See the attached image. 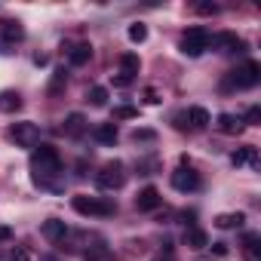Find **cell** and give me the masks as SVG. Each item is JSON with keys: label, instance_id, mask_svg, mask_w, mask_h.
Instances as JSON below:
<instances>
[{"label": "cell", "instance_id": "4", "mask_svg": "<svg viewBox=\"0 0 261 261\" xmlns=\"http://www.w3.org/2000/svg\"><path fill=\"white\" fill-rule=\"evenodd\" d=\"M95 185H98L101 191H120V188L126 185L123 163H120V160H111V163H105V166L98 169V175H95Z\"/></svg>", "mask_w": 261, "mask_h": 261}, {"label": "cell", "instance_id": "12", "mask_svg": "<svg viewBox=\"0 0 261 261\" xmlns=\"http://www.w3.org/2000/svg\"><path fill=\"white\" fill-rule=\"evenodd\" d=\"M40 233H43L49 243H62V240L68 237V224H65V221H59V218H49V221H43Z\"/></svg>", "mask_w": 261, "mask_h": 261}, {"label": "cell", "instance_id": "35", "mask_svg": "<svg viewBox=\"0 0 261 261\" xmlns=\"http://www.w3.org/2000/svg\"><path fill=\"white\" fill-rule=\"evenodd\" d=\"M40 261H62V258H56V255H46V258H40Z\"/></svg>", "mask_w": 261, "mask_h": 261}, {"label": "cell", "instance_id": "26", "mask_svg": "<svg viewBox=\"0 0 261 261\" xmlns=\"http://www.w3.org/2000/svg\"><path fill=\"white\" fill-rule=\"evenodd\" d=\"M68 83V74L65 71H56V77H53V86H49V92H59L62 86Z\"/></svg>", "mask_w": 261, "mask_h": 261}, {"label": "cell", "instance_id": "2", "mask_svg": "<svg viewBox=\"0 0 261 261\" xmlns=\"http://www.w3.org/2000/svg\"><path fill=\"white\" fill-rule=\"evenodd\" d=\"M71 206H74L77 215H86V218H105V215H114V203L105 200V197L77 194V197H71Z\"/></svg>", "mask_w": 261, "mask_h": 261}, {"label": "cell", "instance_id": "18", "mask_svg": "<svg viewBox=\"0 0 261 261\" xmlns=\"http://www.w3.org/2000/svg\"><path fill=\"white\" fill-rule=\"evenodd\" d=\"M22 108V98H19V92H0V111H4V114H16Z\"/></svg>", "mask_w": 261, "mask_h": 261}, {"label": "cell", "instance_id": "1", "mask_svg": "<svg viewBox=\"0 0 261 261\" xmlns=\"http://www.w3.org/2000/svg\"><path fill=\"white\" fill-rule=\"evenodd\" d=\"M31 172H34V181L49 188V178H56L62 172V157L53 145H40L34 154H31Z\"/></svg>", "mask_w": 261, "mask_h": 261}, {"label": "cell", "instance_id": "6", "mask_svg": "<svg viewBox=\"0 0 261 261\" xmlns=\"http://www.w3.org/2000/svg\"><path fill=\"white\" fill-rule=\"evenodd\" d=\"M10 139L19 145V148H37L40 145V126L31 123V120H22L10 129Z\"/></svg>", "mask_w": 261, "mask_h": 261}, {"label": "cell", "instance_id": "15", "mask_svg": "<svg viewBox=\"0 0 261 261\" xmlns=\"http://www.w3.org/2000/svg\"><path fill=\"white\" fill-rule=\"evenodd\" d=\"M120 68H123V71H120L123 77H129V80H133V77L139 74L142 62H139V56H136V53H123V56H120Z\"/></svg>", "mask_w": 261, "mask_h": 261}, {"label": "cell", "instance_id": "7", "mask_svg": "<svg viewBox=\"0 0 261 261\" xmlns=\"http://www.w3.org/2000/svg\"><path fill=\"white\" fill-rule=\"evenodd\" d=\"M200 175L191 169V166H178L175 172H172V188L175 191H181V194H194V191H200Z\"/></svg>", "mask_w": 261, "mask_h": 261}, {"label": "cell", "instance_id": "8", "mask_svg": "<svg viewBox=\"0 0 261 261\" xmlns=\"http://www.w3.org/2000/svg\"><path fill=\"white\" fill-rule=\"evenodd\" d=\"M209 43H212V46H218L221 53H243V49H246L243 37H237L233 31H221V34L209 37Z\"/></svg>", "mask_w": 261, "mask_h": 261}, {"label": "cell", "instance_id": "19", "mask_svg": "<svg viewBox=\"0 0 261 261\" xmlns=\"http://www.w3.org/2000/svg\"><path fill=\"white\" fill-rule=\"evenodd\" d=\"M95 142H101V145H114V142H117V126H114V123H101V126H95Z\"/></svg>", "mask_w": 261, "mask_h": 261}, {"label": "cell", "instance_id": "25", "mask_svg": "<svg viewBox=\"0 0 261 261\" xmlns=\"http://www.w3.org/2000/svg\"><path fill=\"white\" fill-rule=\"evenodd\" d=\"M133 117H139V111H136V108H129V105L114 108V120H133Z\"/></svg>", "mask_w": 261, "mask_h": 261}, {"label": "cell", "instance_id": "21", "mask_svg": "<svg viewBox=\"0 0 261 261\" xmlns=\"http://www.w3.org/2000/svg\"><path fill=\"white\" fill-rule=\"evenodd\" d=\"M243 221H246V215H243V212H237V215H218V218H215V224H218L221 230H230V227H240Z\"/></svg>", "mask_w": 261, "mask_h": 261}, {"label": "cell", "instance_id": "27", "mask_svg": "<svg viewBox=\"0 0 261 261\" xmlns=\"http://www.w3.org/2000/svg\"><path fill=\"white\" fill-rule=\"evenodd\" d=\"M258 120H261V108H258V105H252V108L246 111V123H249V126H255Z\"/></svg>", "mask_w": 261, "mask_h": 261}, {"label": "cell", "instance_id": "29", "mask_svg": "<svg viewBox=\"0 0 261 261\" xmlns=\"http://www.w3.org/2000/svg\"><path fill=\"white\" fill-rule=\"evenodd\" d=\"M197 10H200L203 16H215V13H218V7H215V4H200Z\"/></svg>", "mask_w": 261, "mask_h": 261}, {"label": "cell", "instance_id": "3", "mask_svg": "<svg viewBox=\"0 0 261 261\" xmlns=\"http://www.w3.org/2000/svg\"><path fill=\"white\" fill-rule=\"evenodd\" d=\"M258 80H261V65L258 62H246V65H240L237 71L227 74V86H233V89H252V86H258Z\"/></svg>", "mask_w": 261, "mask_h": 261}, {"label": "cell", "instance_id": "10", "mask_svg": "<svg viewBox=\"0 0 261 261\" xmlns=\"http://www.w3.org/2000/svg\"><path fill=\"white\" fill-rule=\"evenodd\" d=\"M0 37H4L7 43H22V40H25V28H22V22H16V19H4V22H0Z\"/></svg>", "mask_w": 261, "mask_h": 261}, {"label": "cell", "instance_id": "9", "mask_svg": "<svg viewBox=\"0 0 261 261\" xmlns=\"http://www.w3.org/2000/svg\"><path fill=\"white\" fill-rule=\"evenodd\" d=\"M160 203H163V197H160L157 188H145V191L136 197V209H139V212H154V209H160Z\"/></svg>", "mask_w": 261, "mask_h": 261}, {"label": "cell", "instance_id": "34", "mask_svg": "<svg viewBox=\"0 0 261 261\" xmlns=\"http://www.w3.org/2000/svg\"><path fill=\"white\" fill-rule=\"evenodd\" d=\"M10 237H13V230H10V227H0V240H10Z\"/></svg>", "mask_w": 261, "mask_h": 261}, {"label": "cell", "instance_id": "14", "mask_svg": "<svg viewBox=\"0 0 261 261\" xmlns=\"http://www.w3.org/2000/svg\"><path fill=\"white\" fill-rule=\"evenodd\" d=\"M185 126H191V129H206V126H209V111H206V108H191V111L185 114Z\"/></svg>", "mask_w": 261, "mask_h": 261}, {"label": "cell", "instance_id": "23", "mask_svg": "<svg viewBox=\"0 0 261 261\" xmlns=\"http://www.w3.org/2000/svg\"><path fill=\"white\" fill-rule=\"evenodd\" d=\"M89 101H92L95 108H105V105H108V89H105V86H92V89H89Z\"/></svg>", "mask_w": 261, "mask_h": 261}, {"label": "cell", "instance_id": "31", "mask_svg": "<svg viewBox=\"0 0 261 261\" xmlns=\"http://www.w3.org/2000/svg\"><path fill=\"white\" fill-rule=\"evenodd\" d=\"M13 261H31L28 249H16V252H13Z\"/></svg>", "mask_w": 261, "mask_h": 261}, {"label": "cell", "instance_id": "28", "mask_svg": "<svg viewBox=\"0 0 261 261\" xmlns=\"http://www.w3.org/2000/svg\"><path fill=\"white\" fill-rule=\"evenodd\" d=\"M133 139H136V142H154V133H151V129H136Z\"/></svg>", "mask_w": 261, "mask_h": 261}, {"label": "cell", "instance_id": "20", "mask_svg": "<svg viewBox=\"0 0 261 261\" xmlns=\"http://www.w3.org/2000/svg\"><path fill=\"white\" fill-rule=\"evenodd\" d=\"M240 123L243 120H237L233 114H218V129L224 136H233V133H240Z\"/></svg>", "mask_w": 261, "mask_h": 261}, {"label": "cell", "instance_id": "32", "mask_svg": "<svg viewBox=\"0 0 261 261\" xmlns=\"http://www.w3.org/2000/svg\"><path fill=\"white\" fill-rule=\"evenodd\" d=\"M212 252H215L218 258H224V255H227V246H224V243H215V249H212Z\"/></svg>", "mask_w": 261, "mask_h": 261}, {"label": "cell", "instance_id": "11", "mask_svg": "<svg viewBox=\"0 0 261 261\" xmlns=\"http://www.w3.org/2000/svg\"><path fill=\"white\" fill-rule=\"evenodd\" d=\"M230 163L240 169V166H258V148L255 145H246V148H237L230 154Z\"/></svg>", "mask_w": 261, "mask_h": 261}, {"label": "cell", "instance_id": "33", "mask_svg": "<svg viewBox=\"0 0 261 261\" xmlns=\"http://www.w3.org/2000/svg\"><path fill=\"white\" fill-rule=\"evenodd\" d=\"M114 83H117V86H129V83H133V80H129V77H123V74H120V77H117Z\"/></svg>", "mask_w": 261, "mask_h": 261}, {"label": "cell", "instance_id": "17", "mask_svg": "<svg viewBox=\"0 0 261 261\" xmlns=\"http://www.w3.org/2000/svg\"><path fill=\"white\" fill-rule=\"evenodd\" d=\"M185 243H188L191 249H206V246H209V237H206V230H200V227H188V230H185Z\"/></svg>", "mask_w": 261, "mask_h": 261}, {"label": "cell", "instance_id": "30", "mask_svg": "<svg viewBox=\"0 0 261 261\" xmlns=\"http://www.w3.org/2000/svg\"><path fill=\"white\" fill-rule=\"evenodd\" d=\"M145 101H148V105H157V101H160L157 89H151V86H148V89H145Z\"/></svg>", "mask_w": 261, "mask_h": 261}, {"label": "cell", "instance_id": "24", "mask_svg": "<svg viewBox=\"0 0 261 261\" xmlns=\"http://www.w3.org/2000/svg\"><path fill=\"white\" fill-rule=\"evenodd\" d=\"M258 233H249L246 237V261H258Z\"/></svg>", "mask_w": 261, "mask_h": 261}, {"label": "cell", "instance_id": "16", "mask_svg": "<svg viewBox=\"0 0 261 261\" xmlns=\"http://www.w3.org/2000/svg\"><path fill=\"white\" fill-rule=\"evenodd\" d=\"M89 59H92V46H89V43H77V46H74V49L68 53V62H71L74 68H80V65H86Z\"/></svg>", "mask_w": 261, "mask_h": 261}, {"label": "cell", "instance_id": "22", "mask_svg": "<svg viewBox=\"0 0 261 261\" xmlns=\"http://www.w3.org/2000/svg\"><path fill=\"white\" fill-rule=\"evenodd\" d=\"M129 40H133V43H145L148 40V25H142V22L129 25Z\"/></svg>", "mask_w": 261, "mask_h": 261}, {"label": "cell", "instance_id": "13", "mask_svg": "<svg viewBox=\"0 0 261 261\" xmlns=\"http://www.w3.org/2000/svg\"><path fill=\"white\" fill-rule=\"evenodd\" d=\"M62 133H65L68 139H80V136L86 133V117H83V114H68Z\"/></svg>", "mask_w": 261, "mask_h": 261}, {"label": "cell", "instance_id": "5", "mask_svg": "<svg viewBox=\"0 0 261 261\" xmlns=\"http://www.w3.org/2000/svg\"><path fill=\"white\" fill-rule=\"evenodd\" d=\"M206 49H209V31L206 28H188L185 37H181V53L191 56V59H197Z\"/></svg>", "mask_w": 261, "mask_h": 261}]
</instances>
